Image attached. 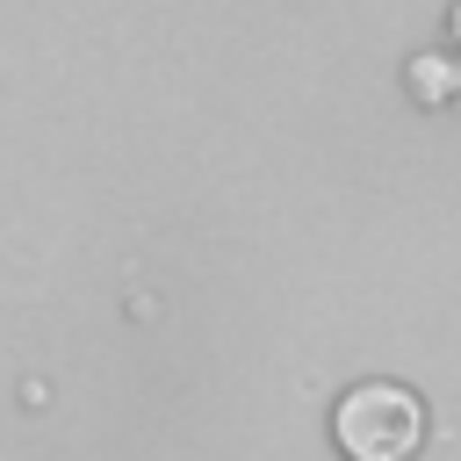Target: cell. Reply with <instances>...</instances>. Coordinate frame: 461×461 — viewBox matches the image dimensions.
<instances>
[{"instance_id": "1", "label": "cell", "mask_w": 461, "mask_h": 461, "mask_svg": "<svg viewBox=\"0 0 461 461\" xmlns=\"http://www.w3.org/2000/svg\"><path fill=\"white\" fill-rule=\"evenodd\" d=\"M331 439L346 461H411L418 439H425V403L411 382H389V375H367L353 389H339L331 403Z\"/></svg>"}, {"instance_id": "2", "label": "cell", "mask_w": 461, "mask_h": 461, "mask_svg": "<svg viewBox=\"0 0 461 461\" xmlns=\"http://www.w3.org/2000/svg\"><path fill=\"white\" fill-rule=\"evenodd\" d=\"M454 36H461V7H454Z\"/></svg>"}]
</instances>
